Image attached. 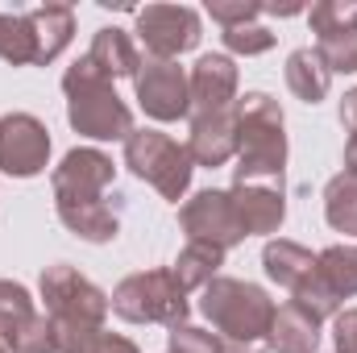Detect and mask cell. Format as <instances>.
Segmentation results:
<instances>
[{
	"label": "cell",
	"mask_w": 357,
	"mask_h": 353,
	"mask_svg": "<svg viewBox=\"0 0 357 353\" xmlns=\"http://www.w3.org/2000/svg\"><path fill=\"white\" fill-rule=\"evenodd\" d=\"M274 308H278V303L270 299L258 283L229 278V274H216V278L199 291V312H204V320L220 333L225 353H266Z\"/></svg>",
	"instance_id": "cell-1"
},
{
	"label": "cell",
	"mask_w": 357,
	"mask_h": 353,
	"mask_svg": "<svg viewBox=\"0 0 357 353\" xmlns=\"http://www.w3.org/2000/svg\"><path fill=\"white\" fill-rule=\"evenodd\" d=\"M237 121V183L282 179L287 171V117L266 91H245L233 104Z\"/></svg>",
	"instance_id": "cell-2"
},
{
	"label": "cell",
	"mask_w": 357,
	"mask_h": 353,
	"mask_svg": "<svg viewBox=\"0 0 357 353\" xmlns=\"http://www.w3.org/2000/svg\"><path fill=\"white\" fill-rule=\"evenodd\" d=\"M63 91H67V121H71V129L79 137H91V142H129L133 112L116 96L112 80L100 75V67L91 63L88 54L67 67Z\"/></svg>",
	"instance_id": "cell-3"
},
{
	"label": "cell",
	"mask_w": 357,
	"mask_h": 353,
	"mask_svg": "<svg viewBox=\"0 0 357 353\" xmlns=\"http://www.w3.org/2000/svg\"><path fill=\"white\" fill-rule=\"evenodd\" d=\"M112 312L129 324H187V312H191V299L187 291L178 287L175 270L171 266H158V270H137L129 278L116 283V291L108 295Z\"/></svg>",
	"instance_id": "cell-4"
},
{
	"label": "cell",
	"mask_w": 357,
	"mask_h": 353,
	"mask_svg": "<svg viewBox=\"0 0 357 353\" xmlns=\"http://www.w3.org/2000/svg\"><path fill=\"white\" fill-rule=\"evenodd\" d=\"M125 167L137 179H146L162 200L178 204L191 187V154L187 146H178L171 133H158V129H133L129 142H125Z\"/></svg>",
	"instance_id": "cell-5"
},
{
	"label": "cell",
	"mask_w": 357,
	"mask_h": 353,
	"mask_svg": "<svg viewBox=\"0 0 357 353\" xmlns=\"http://www.w3.org/2000/svg\"><path fill=\"white\" fill-rule=\"evenodd\" d=\"M38 291H42V303H46V316H50V320H71V324L104 329V316H108V308H112L108 295L67 262L46 266Z\"/></svg>",
	"instance_id": "cell-6"
},
{
	"label": "cell",
	"mask_w": 357,
	"mask_h": 353,
	"mask_svg": "<svg viewBox=\"0 0 357 353\" xmlns=\"http://www.w3.org/2000/svg\"><path fill=\"white\" fill-rule=\"evenodd\" d=\"M133 33L146 46L150 59L175 63L178 54H187V50L199 46L204 25H199V13L191 4H146L137 13V29Z\"/></svg>",
	"instance_id": "cell-7"
},
{
	"label": "cell",
	"mask_w": 357,
	"mask_h": 353,
	"mask_svg": "<svg viewBox=\"0 0 357 353\" xmlns=\"http://www.w3.org/2000/svg\"><path fill=\"white\" fill-rule=\"evenodd\" d=\"M50 167V129L33 112L0 117V171L8 179H33Z\"/></svg>",
	"instance_id": "cell-8"
},
{
	"label": "cell",
	"mask_w": 357,
	"mask_h": 353,
	"mask_svg": "<svg viewBox=\"0 0 357 353\" xmlns=\"http://www.w3.org/2000/svg\"><path fill=\"white\" fill-rule=\"evenodd\" d=\"M178 225L187 233V241H208V246H220L225 254L233 246L245 241V229L237 220V208H233V195L229 191H195L183 208H178Z\"/></svg>",
	"instance_id": "cell-9"
},
{
	"label": "cell",
	"mask_w": 357,
	"mask_h": 353,
	"mask_svg": "<svg viewBox=\"0 0 357 353\" xmlns=\"http://www.w3.org/2000/svg\"><path fill=\"white\" fill-rule=\"evenodd\" d=\"M137 104L146 117L154 121H183L191 117V88H187V71L178 63H167V59H146L137 80Z\"/></svg>",
	"instance_id": "cell-10"
},
{
	"label": "cell",
	"mask_w": 357,
	"mask_h": 353,
	"mask_svg": "<svg viewBox=\"0 0 357 353\" xmlns=\"http://www.w3.org/2000/svg\"><path fill=\"white\" fill-rule=\"evenodd\" d=\"M116 167L104 150H71L63 154V163L54 167L50 187H54V204H91V200H104V191L112 187Z\"/></svg>",
	"instance_id": "cell-11"
},
{
	"label": "cell",
	"mask_w": 357,
	"mask_h": 353,
	"mask_svg": "<svg viewBox=\"0 0 357 353\" xmlns=\"http://www.w3.org/2000/svg\"><path fill=\"white\" fill-rule=\"evenodd\" d=\"M187 88H191V117L229 112L237 104V67H233V59L229 54H204L191 67Z\"/></svg>",
	"instance_id": "cell-12"
},
{
	"label": "cell",
	"mask_w": 357,
	"mask_h": 353,
	"mask_svg": "<svg viewBox=\"0 0 357 353\" xmlns=\"http://www.w3.org/2000/svg\"><path fill=\"white\" fill-rule=\"evenodd\" d=\"M229 195H233V208H237V220H241L245 237H266V233L282 229V220H287L282 187H274V183H233Z\"/></svg>",
	"instance_id": "cell-13"
},
{
	"label": "cell",
	"mask_w": 357,
	"mask_h": 353,
	"mask_svg": "<svg viewBox=\"0 0 357 353\" xmlns=\"http://www.w3.org/2000/svg\"><path fill=\"white\" fill-rule=\"evenodd\" d=\"M187 154L195 167H225L229 158H237V121L233 108L229 112H199L191 117V133H187Z\"/></svg>",
	"instance_id": "cell-14"
},
{
	"label": "cell",
	"mask_w": 357,
	"mask_h": 353,
	"mask_svg": "<svg viewBox=\"0 0 357 353\" xmlns=\"http://www.w3.org/2000/svg\"><path fill=\"white\" fill-rule=\"evenodd\" d=\"M25 21H29V33H33V67L54 63V59L71 46V38H75V8H71V4H42V8H29Z\"/></svg>",
	"instance_id": "cell-15"
},
{
	"label": "cell",
	"mask_w": 357,
	"mask_h": 353,
	"mask_svg": "<svg viewBox=\"0 0 357 353\" xmlns=\"http://www.w3.org/2000/svg\"><path fill=\"white\" fill-rule=\"evenodd\" d=\"M88 59L100 67L104 80H137L142 71V54H137V42L129 38V29H116V25H104L96 38H91Z\"/></svg>",
	"instance_id": "cell-16"
},
{
	"label": "cell",
	"mask_w": 357,
	"mask_h": 353,
	"mask_svg": "<svg viewBox=\"0 0 357 353\" xmlns=\"http://www.w3.org/2000/svg\"><path fill=\"white\" fill-rule=\"evenodd\" d=\"M266 345L274 353H320V324L299 308V303H278L270 320Z\"/></svg>",
	"instance_id": "cell-17"
},
{
	"label": "cell",
	"mask_w": 357,
	"mask_h": 353,
	"mask_svg": "<svg viewBox=\"0 0 357 353\" xmlns=\"http://www.w3.org/2000/svg\"><path fill=\"white\" fill-rule=\"evenodd\" d=\"M262 266H266V274L278 287H287V291L295 295V291L316 274V254L303 250L299 241L274 237V241H266V250H262Z\"/></svg>",
	"instance_id": "cell-18"
},
{
	"label": "cell",
	"mask_w": 357,
	"mask_h": 353,
	"mask_svg": "<svg viewBox=\"0 0 357 353\" xmlns=\"http://www.w3.org/2000/svg\"><path fill=\"white\" fill-rule=\"evenodd\" d=\"M59 208V220L67 225V233H75L79 241L91 246H104L121 233V212L108 208L104 200H91V204H54Z\"/></svg>",
	"instance_id": "cell-19"
},
{
	"label": "cell",
	"mask_w": 357,
	"mask_h": 353,
	"mask_svg": "<svg viewBox=\"0 0 357 353\" xmlns=\"http://www.w3.org/2000/svg\"><path fill=\"white\" fill-rule=\"evenodd\" d=\"M287 88L303 104H320L333 88V71L324 67V59L316 54V46H299L287 54Z\"/></svg>",
	"instance_id": "cell-20"
},
{
	"label": "cell",
	"mask_w": 357,
	"mask_h": 353,
	"mask_svg": "<svg viewBox=\"0 0 357 353\" xmlns=\"http://www.w3.org/2000/svg\"><path fill=\"white\" fill-rule=\"evenodd\" d=\"M316 283L341 303L357 295V250L354 246H328L316 254Z\"/></svg>",
	"instance_id": "cell-21"
},
{
	"label": "cell",
	"mask_w": 357,
	"mask_h": 353,
	"mask_svg": "<svg viewBox=\"0 0 357 353\" xmlns=\"http://www.w3.org/2000/svg\"><path fill=\"white\" fill-rule=\"evenodd\" d=\"M220 266H225V250L220 246H208V241H187L183 250H178L175 258V278L183 291H204L216 274H220Z\"/></svg>",
	"instance_id": "cell-22"
},
{
	"label": "cell",
	"mask_w": 357,
	"mask_h": 353,
	"mask_svg": "<svg viewBox=\"0 0 357 353\" xmlns=\"http://www.w3.org/2000/svg\"><path fill=\"white\" fill-rule=\"evenodd\" d=\"M324 220L337 233L357 237V175L341 171V175L328 179V187H324Z\"/></svg>",
	"instance_id": "cell-23"
},
{
	"label": "cell",
	"mask_w": 357,
	"mask_h": 353,
	"mask_svg": "<svg viewBox=\"0 0 357 353\" xmlns=\"http://www.w3.org/2000/svg\"><path fill=\"white\" fill-rule=\"evenodd\" d=\"M33 316H38V308H33L29 291H25L21 283H13V278H0V341L13 345L17 333H21Z\"/></svg>",
	"instance_id": "cell-24"
},
{
	"label": "cell",
	"mask_w": 357,
	"mask_h": 353,
	"mask_svg": "<svg viewBox=\"0 0 357 353\" xmlns=\"http://www.w3.org/2000/svg\"><path fill=\"white\" fill-rule=\"evenodd\" d=\"M316 54L324 59V67L333 75H354L357 71V21L333 29V33H320L316 38Z\"/></svg>",
	"instance_id": "cell-25"
},
{
	"label": "cell",
	"mask_w": 357,
	"mask_h": 353,
	"mask_svg": "<svg viewBox=\"0 0 357 353\" xmlns=\"http://www.w3.org/2000/svg\"><path fill=\"white\" fill-rule=\"evenodd\" d=\"M0 59L13 67H33V33L25 17L0 13Z\"/></svg>",
	"instance_id": "cell-26"
},
{
	"label": "cell",
	"mask_w": 357,
	"mask_h": 353,
	"mask_svg": "<svg viewBox=\"0 0 357 353\" xmlns=\"http://www.w3.org/2000/svg\"><path fill=\"white\" fill-rule=\"evenodd\" d=\"M307 21H312V33L316 38L320 33H333V29L357 21V0H320V4L307 8Z\"/></svg>",
	"instance_id": "cell-27"
},
{
	"label": "cell",
	"mask_w": 357,
	"mask_h": 353,
	"mask_svg": "<svg viewBox=\"0 0 357 353\" xmlns=\"http://www.w3.org/2000/svg\"><path fill=\"white\" fill-rule=\"evenodd\" d=\"M204 8H208V17H212L220 29L258 25V17H262V4H258V0H208Z\"/></svg>",
	"instance_id": "cell-28"
},
{
	"label": "cell",
	"mask_w": 357,
	"mask_h": 353,
	"mask_svg": "<svg viewBox=\"0 0 357 353\" xmlns=\"http://www.w3.org/2000/svg\"><path fill=\"white\" fill-rule=\"evenodd\" d=\"M8 350H13V353H59L50 316H46V312H38V316H33V320L17 333V341H13Z\"/></svg>",
	"instance_id": "cell-29"
},
{
	"label": "cell",
	"mask_w": 357,
	"mask_h": 353,
	"mask_svg": "<svg viewBox=\"0 0 357 353\" xmlns=\"http://www.w3.org/2000/svg\"><path fill=\"white\" fill-rule=\"evenodd\" d=\"M220 38H225V46L233 54H245V59L266 54L270 46H274V33H270L266 25H237V29H225Z\"/></svg>",
	"instance_id": "cell-30"
},
{
	"label": "cell",
	"mask_w": 357,
	"mask_h": 353,
	"mask_svg": "<svg viewBox=\"0 0 357 353\" xmlns=\"http://www.w3.org/2000/svg\"><path fill=\"white\" fill-rule=\"evenodd\" d=\"M167 353H225V345H220V337H212V333H204L195 324H175Z\"/></svg>",
	"instance_id": "cell-31"
},
{
	"label": "cell",
	"mask_w": 357,
	"mask_h": 353,
	"mask_svg": "<svg viewBox=\"0 0 357 353\" xmlns=\"http://www.w3.org/2000/svg\"><path fill=\"white\" fill-rule=\"evenodd\" d=\"M333 350L357 353V308H345L333 316Z\"/></svg>",
	"instance_id": "cell-32"
},
{
	"label": "cell",
	"mask_w": 357,
	"mask_h": 353,
	"mask_svg": "<svg viewBox=\"0 0 357 353\" xmlns=\"http://www.w3.org/2000/svg\"><path fill=\"white\" fill-rule=\"evenodd\" d=\"M88 353H142L129 337H121V333H100L96 341H91Z\"/></svg>",
	"instance_id": "cell-33"
},
{
	"label": "cell",
	"mask_w": 357,
	"mask_h": 353,
	"mask_svg": "<svg viewBox=\"0 0 357 353\" xmlns=\"http://www.w3.org/2000/svg\"><path fill=\"white\" fill-rule=\"evenodd\" d=\"M341 125H345L349 133H357V88H349L341 96Z\"/></svg>",
	"instance_id": "cell-34"
},
{
	"label": "cell",
	"mask_w": 357,
	"mask_h": 353,
	"mask_svg": "<svg viewBox=\"0 0 357 353\" xmlns=\"http://www.w3.org/2000/svg\"><path fill=\"white\" fill-rule=\"evenodd\" d=\"M345 171H349V175H357V133L345 142Z\"/></svg>",
	"instance_id": "cell-35"
},
{
	"label": "cell",
	"mask_w": 357,
	"mask_h": 353,
	"mask_svg": "<svg viewBox=\"0 0 357 353\" xmlns=\"http://www.w3.org/2000/svg\"><path fill=\"white\" fill-rule=\"evenodd\" d=\"M0 353H13V350H8V345H4V341H0Z\"/></svg>",
	"instance_id": "cell-36"
}]
</instances>
